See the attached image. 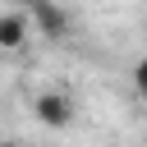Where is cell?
Returning <instances> with one entry per match:
<instances>
[{
	"mask_svg": "<svg viewBox=\"0 0 147 147\" xmlns=\"http://www.w3.org/2000/svg\"><path fill=\"white\" fill-rule=\"evenodd\" d=\"M133 87H138V96H147V55H138V64H133Z\"/></svg>",
	"mask_w": 147,
	"mask_h": 147,
	"instance_id": "4",
	"label": "cell"
},
{
	"mask_svg": "<svg viewBox=\"0 0 147 147\" xmlns=\"http://www.w3.org/2000/svg\"><path fill=\"white\" fill-rule=\"evenodd\" d=\"M28 37H32V18L18 9H5L0 14V51H23Z\"/></svg>",
	"mask_w": 147,
	"mask_h": 147,
	"instance_id": "2",
	"label": "cell"
},
{
	"mask_svg": "<svg viewBox=\"0 0 147 147\" xmlns=\"http://www.w3.org/2000/svg\"><path fill=\"white\" fill-rule=\"evenodd\" d=\"M32 14H37V28H41L46 37H64V28H69L64 9H55L51 0H32Z\"/></svg>",
	"mask_w": 147,
	"mask_h": 147,
	"instance_id": "3",
	"label": "cell"
},
{
	"mask_svg": "<svg viewBox=\"0 0 147 147\" xmlns=\"http://www.w3.org/2000/svg\"><path fill=\"white\" fill-rule=\"evenodd\" d=\"M32 110H37V124H46V129H55V133L74 124V101H69L64 92H37Z\"/></svg>",
	"mask_w": 147,
	"mask_h": 147,
	"instance_id": "1",
	"label": "cell"
},
{
	"mask_svg": "<svg viewBox=\"0 0 147 147\" xmlns=\"http://www.w3.org/2000/svg\"><path fill=\"white\" fill-rule=\"evenodd\" d=\"M0 147H23V142H0Z\"/></svg>",
	"mask_w": 147,
	"mask_h": 147,
	"instance_id": "5",
	"label": "cell"
}]
</instances>
